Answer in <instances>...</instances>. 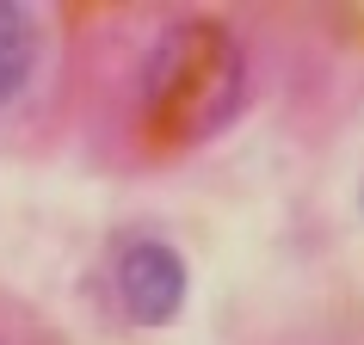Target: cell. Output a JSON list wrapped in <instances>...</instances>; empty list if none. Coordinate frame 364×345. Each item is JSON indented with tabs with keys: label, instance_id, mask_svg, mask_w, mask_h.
<instances>
[{
	"label": "cell",
	"instance_id": "3957f363",
	"mask_svg": "<svg viewBox=\"0 0 364 345\" xmlns=\"http://www.w3.org/2000/svg\"><path fill=\"white\" fill-rule=\"evenodd\" d=\"M31 68H38V19L19 0H0V105L25 93Z\"/></svg>",
	"mask_w": 364,
	"mask_h": 345
},
{
	"label": "cell",
	"instance_id": "7a4b0ae2",
	"mask_svg": "<svg viewBox=\"0 0 364 345\" xmlns=\"http://www.w3.org/2000/svg\"><path fill=\"white\" fill-rule=\"evenodd\" d=\"M186 290H192L186 259L167 241H130L124 247V259H117V302H124L130 321H142V327L173 321L186 308Z\"/></svg>",
	"mask_w": 364,
	"mask_h": 345
},
{
	"label": "cell",
	"instance_id": "6da1fadb",
	"mask_svg": "<svg viewBox=\"0 0 364 345\" xmlns=\"http://www.w3.org/2000/svg\"><path fill=\"white\" fill-rule=\"evenodd\" d=\"M247 105V56L229 25L173 19L142 62V111L167 136H216Z\"/></svg>",
	"mask_w": 364,
	"mask_h": 345
}]
</instances>
